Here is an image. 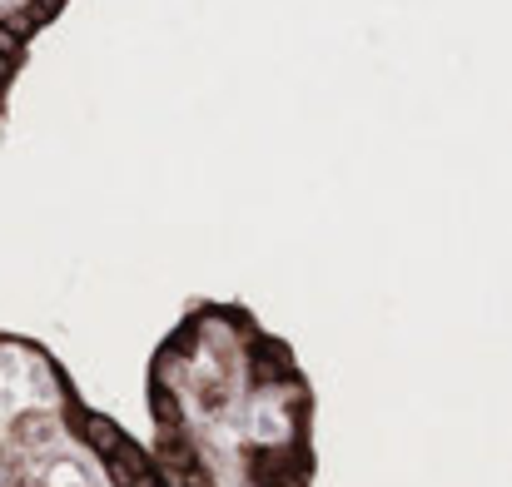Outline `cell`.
<instances>
[{
	"label": "cell",
	"mask_w": 512,
	"mask_h": 487,
	"mask_svg": "<svg viewBox=\"0 0 512 487\" xmlns=\"http://www.w3.org/2000/svg\"><path fill=\"white\" fill-rule=\"evenodd\" d=\"M65 10V0H0V120H5V95L30 55V35L50 25Z\"/></svg>",
	"instance_id": "6da1fadb"
}]
</instances>
